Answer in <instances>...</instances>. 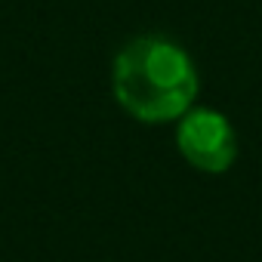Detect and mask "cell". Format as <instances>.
Segmentation results:
<instances>
[{
  "label": "cell",
  "instance_id": "6da1fadb",
  "mask_svg": "<svg viewBox=\"0 0 262 262\" xmlns=\"http://www.w3.org/2000/svg\"><path fill=\"white\" fill-rule=\"evenodd\" d=\"M111 90L117 105L142 123L179 120L198 96V68L191 56L161 37H133L111 65Z\"/></svg>",
  "mask_w": 262,
  "mask_h": 262
},
{
  "label": "cell",
  "instance_id": "7a4b0ae2",
  "mask_svg": "<svg viewBox=\"0 0 262 262\" xmlns=\"http://www.w3.org/2000/svg\"><path fill=\"white\" fill-rule=\"evenodd\" d=\"M179 155L201 173H225L237 158V136L225 114L213 108H188L176 126Z\"/></svg>",
  "mask_w": 262,
  "mask_h": 262
}]
</instances>
